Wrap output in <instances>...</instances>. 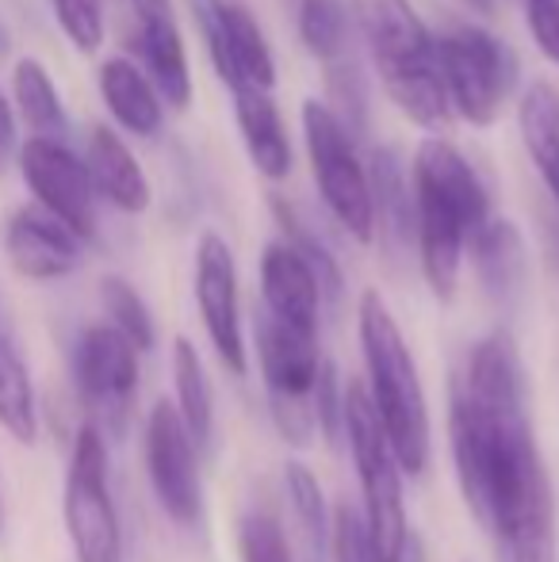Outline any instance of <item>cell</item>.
<instances>
[{
  "mask_svg": "<svg viewBox=\"0 0 559 562\" xmlns=\"http://www.w3.org/2000/svg\"><path fill=\"white\" fill-rule=\"evenodd\" d=\"M448 463L494 562H559V502L529 409H494L448 386Z\"/></svg>",
  "mask_w": 559,
  "mask_h": 562,
  "instance_id": "cell-1",
  "label": "cell"
},
{
  "mask_svg": "<svg viewBox=\"0 0 559 562\" xmlns=\"http://www.w3.org/2000/svg\"><path fill=\"white\" fill-rule=\"evenodd\" d=\"M357 348H360V386L380 422L383 437L395 451L406 479H422L433 467V409L429 391L411 340L399 326L395 311L376 288L357 299Z\"/></svg>",
  "mask_w": 559,
  "mask_h": 562,
  "instance_id": "cell-2",
  "label": "cell"
},
{
  "mask_svg": "<svg viewBox=\"0 0 559 562\" xmlns=\"http://www.w3.org/2000/svg\"><path fill=\"white\" fill-rule=\"evenodd\" d=\"M349 4L391 104L418 126L429 131L445 126L448 97L440 85L437 46L411 0H349Z\"/></svg>",
  "mask_w": 559,
  "mask_h": 562,
  "instance_id": "cell-3",
  "label": "cell"
},
{
  "mask_svg": "<svg viewBox=\"0 0 559 562\" xmlns=\"http://www.w3.org/2000/svg\"><path fill=\"white\" fill-rule=\"evenodd\" d=\"M342 448L349 451L353 474H357V509L372 536L380 562H399L414 536L411 509H406V474L395 451L383 437L372 406L365 398L360 379H345V429Z\"/></svg>",
  "mask_w": 559,
  "mask_h": 562,
  "instance_id": "cell-4",
  "label": "cell"
},
{
  "mask_svg": "<svg viewBox=\"0 0 559 562\" xmlns=\"http://www.w3.org/2000/svg\"><path fill=\"white\" fill-rule=\"evenodd\" d=\"M62 525L74 562H123V517L112 490L108 437L85 422L74 432L62 482Z\"/></svg>",
  "mask_w": 559,
  "mask_h": 562,
  "instance_id": "cell-5",
  "label": "cell"
},
{
  "mask_svg": "<svg viewBox=\"0 0 559 562\" xmlns=\"http://www.w3.org/2000/svg\"><path fill=\"white\" fill-rule=\"evenodd\" d=\"M257 363V375L265 386L269 422L280 432L283 445L306 448L314 440L311 394L318 383V371L326 363L318 337H303L280 322L257 314L254 345H249V368Z\"/></svg>",
  "mask_w": 559,
  "mask_h": 562,
  "instance_id": "cell-6",
  "label": "cell"
},
{
  "mask_svg": "<svg viewBox=\"0 0 559 562\" xmlns=\"http://www.w3.org/2000/svg\"><path fill=\"white\" fill-rule=\"evenodd\" d=\"M433 46L448 112L463 115L471 126H491L517 81L514 50L476 23H452L433 35Z\"/></svg>",
  "mask_w": 559,
  "mask_h": 562,
  "instance_id": "cell-7",
  "label": "cell"
},
{
  "mask_svg": "<svg viewBox=\"0 0 559 562\" xmlns=\"http://www.w3.org/2000/svg\"><path fill=\"white\" fill-rule=\"evenodd\" d=\"M303 138L311 157L314 188L322 203L357 245L376 241V211L372 188H368V165L360 161L353 134L337 123V115L318 100L303 104Z\"/></svg>",
  "mask_w": 559,
  "mask_h": 562,
  "instance_id": "cell-8",
  "label": "cell"
},
{
  "mask_svg": "<svg viewBox=\"0 0 559 562\" xmlns=\"http://www.w3.org/2000/svg\"><path fill=\"white\" fill-rule=\"evenodd\" d=\"M74 386L85 406V422L108 440H123L135 422L142 352L108 322H92L74 340Z\"/></svg>",
  "mask_w": 559,
  "mask_h": 562,
  "instance_id": "cell-9",
  "label": "cell"
},
{
  "mask_svg": "<svg viewBox=\"0 0 559 562\" xmlns=\"http://www.w3.org/2000/svg\"><path fill=\"white\" fill-rule=\"evenodd\" d=\"M142 467L161 517L180 532H200L208 520L203 451L192 445L169 398H157L142 422Z\"/></svg>",
  "mask_w": 559,
  "mask_h": 562,
  "instance_id": "cell-10",
  "label": "cell"
},
{
  "mask_svg": "<svg viewBox=\"0 0 559 562\" xmlns=\"http://www.w3.org/2000/svg\"><path fill=\"white\" fill-rule=\"evenodd\" d=\"M192 299L200 314L203 337L215 352L219 368L231 379L249 375V334L242 318V280L238 260L223 234L203 229L192 260Z\"/></svg>",
  "mask_w": 559,
  "mask_h": 562,
  "instance_id": "cell-11",
  "label": "cell"
},
{
  "mask_svg": "<svg viewBox=\"0 0 559 562\" xmlns=\"http://www.w3.org/2000/svg\"><path fill=\"white\" fill-rule=\"evenodd\" d=\"M23 184L35 195V207L69 226L85 245L97 237V188L85 169V157H77L58 138H27L20 146Z\"/></svg>",
  "mask_w": 559,
  "mask_h": 562,
  "instance_id": "cell-12",
  "label": "cell"
},
{
  "mask_svg": "<svg viewBox=\"0 0 559 562\" xmlns=\"http://www.w3.org/2000/svg\"><path fill=\"white\" fill-rule=\"evenodd\" d=\"M414 184V180H411ZM476 237L468 218L445 203L440 195L414 188V241H418V265L422 280L437 303H452L460 291L463 257Z\"/></svg>",
  "mask_w": 559,
  "mask_h": 562,
  "instance_id": "cell-13",
  "label": "cell"
},
{
  "mask_svg": "<svg viewBox=\"0 0 559 562\" xmlns=\"http://www.w3.org/2000/svg\"><path fill=\"white\" fill-rule=\"evenodd\" d=\"M4 257L23 280L54 283L77 272L85 241L43 207H20L4 226Z\"/></svg>",
  "mask_w": 559,
  "mask_h": 562,
  "instance_id": "cell-14",
  "label": "cell"
},
{
  "mask_svg": "<svg viewBox=\"0 0 559 562\" xmlns=\"http://www.w3.org/2000/svg\"><path fill=\"white\" fill-rule=\"evenodd\" d=\"M322 299L314 268L288 241H269L261 252V314L303 337H322Z\"/></svg>",
  "mask_w": 559,
  "mask_h": 562,
  "instance_id": "cell-15",
  "label": "cell"
},
{
  "mask_svg": "<svg viewBox=\"0 0 559 562\" xmlns=\"http://www.w3.org/2000/svg\"><path fill=\"white\" fill-rule=\"evenodd\" d=\"M135 12V50L142 74L169 108L192 104V69H188L185 38L169 0H131Z\"/></svg>",
  "mask_w": 559,
  "mask_h": 562,
  "instance_id": "cell-16",
  "label": "cell"
},
{
  "mask_svg": "<svg viewBox=\"0 0 559 562\" xmlns=\"http://www.w3.org/2000/svg\"><path fill=\"white\" fill-rule=\"evenodd\" d=\"M452 386L483 406L529 409V375H525V360L514 334L499 326L479 337L463 356V368L456 371Z\"/></svg>",
  "mask_w": 559,
  "mask_h": 562,
  "instance_id": "cell-17",
  "label": "cell"
},
{
  "mask_svg": "<svg viewBox=\"0 0 559 562\" xmlns=\"http://www.w3.org/2000/svg\"><path fill=\"white\" fill-rule=\"evenodd\" d=\"M468 249L483 295L502 311L522 303L525 288H529V245H525V234L517 229V223L491 218L471 237Z\"/></svg>",
  "mask_w": 559,
  "mask_h": 562,
  "instance_id": "cell-18",
  "label": "cell"
},
{
  "mask_svg": "<svg viewBox=\"0 0 559 562\" xmlns=\"http://www.w3.org/2000/svg\"><path fill=\"white\" fill-rule=\"evenodd\" d=\"M414 188L440 195L445 203H452L463 218L471 223V229H483L491 223V195H487L479 172L471 169V161L445 138H429L418 146L414 154Z\"/></svg>",
  "mask_w": 559,
  "mask_h": 562,
  "instance_id": "cell-19",
  "label": "cell"
},
{
  "mask_svg": "<svg viewBox=\"0 0 559 562\" xmlns=\"http://www.w3.org/2000/svg\"><path fill=\"white\" fill-rule=\"evenodd\" d=\"M169 371H172V409H177L180 425L192 437V445L211 456L219 440V398L215 383H211V371L203 352L188 337L172 340L169 352Z\"/></svg>",
  "mask_w": 559,
  "mask_h": 562,
  "instance_id": "cell-20",
  "label": "cell"
},
{
  "mask_svg": "<svg viewBox=\"0 0 559 562\" xmlns=\"http://www.w3.org/2000/svg\"><path fill=\"white\" fill-rule=\"evenodd\" d=\"M85 169H89V180H92V188H97V195H104L123 215H142V211L149 207V200H154L138 157L131 154V146L112 126H92Z\"/></svg>",
  "mask_w": 559,
  "mask_h": 562,
  "instance_id": "cell-21",
  "label": "cell"
},
{
  "mask_svg": "<svg viewBox=\"0 0 559 562\" xmlns=\"http://www.w3.org/2000/svg\"><path fill=\"white\" fill-rule=\"evenodd\" d=\"M0 429L15 445H35L38 440V394L31 379V363L23 356L15 322L0 295Z\"/></svg>",
  "mask_w": 559,
  "mask_h": 562,
  "instance_id": "cell-22",
  "label": "cell"
},
{
  "mask_svg": "<svg viewBox=\"0 0 559 562\" xmlns=\"http://www.w3.org/2000/svg\"><path fill=\"white\" fill-rule=\"evenodd\" d=\"M215 74L223 77L231 92H272V85H277V61H272L269 38L257 27L254 12L238 0H226V46Z\"/></svg>",
  "mask_w": 559,
  "mask_h": 562,
  "instance_id": "cell-23",
  "label": "cell"
},
{
  "mask_svg": "<svg viewBox=\"0 0 559 562\" xmlns=\"http://www.w3.org/2000/svg\"><path fill=\"white\" fill-rule=\"evenodd\" d=\"M280 494L288 509V528L299 543L303 562H326V536H329V497L318 471L306 459H288L280 471Z\"/></svg>",
  "mask_w": 559,
  "mask_h": 562,
  "instance_id": "cell-24",
  "label": "cell"
},
{
  "mask_svg": "<svg viewBox=\"0 0 559 562\" xmlns=\"http://www.w3.org/2000/svg\"><path fill=\"white\" fill-rule=\"evenodd\" d=\"M100 97L115 123L135 138H154L165 123V108L149 77L131 58H108L100 66Z\"/></svg>",
  "mask_w": 559,
  "mask_h": 562,
  "instance_id": "cell-25",
  "label": "cell"
},
{
  "mask_svg": "<svg viewBox=\"0 0 559 562\" xmlns=\"http://www.w3.org/2000/svg\"><path fill=\"white\" fill-rule=\"evenodd\" d=\"M234 112H238V131L246 142V154L254 161V169L265 180L280 184L291 172V142L283 131L280 108L272 100V92H234Z\"/></svg>",
  "mask_w": 559,
  "mask_h": 562,
  "instance_id": "cell-26",
  "label": "cell"
},
{
  "mask_svg": "<svg viewBox=\"0 0 559 562\" xmlns=\"http://www.w3.org/2000/svg\"><path fill=\"white\" fill-rule=\"evenodd\" d=\"M368 188H372L376 234H383L388 245H406L414 237V192L403 161L395 149L380 146L368 157Z\"/></svg>",
  "mask_w": 559,
  "mask_h": 562,
  "instance_id": "cell-27",
  "label": "cell"
},
{
  "mask_svg": "<svg viewBox=\"0 0 559 562\" xmlns=\"http://www.w3.org/2000/svg\"><path fill=\"white\" fill-rule=\"evenodd\" d=\"M517 126H522L525 149L545 180L548 195L559 207V92L548 81H533L517 108Z\"/></svg>",
  "mask_w": 559,
  "mask_h": 562,
  "instance_id": "cell-28",
  "label": "cell"
},
{
  "mask_svg": "<svg viewBox=\"0 0 559 562\" xmlns=\"http://www.w3.org/2000/svg\"><path fill=\"white\" fill-rule=\"evenodd\" d=\"M234 562H303L288 517L269 502H249L231 528Z\"/></svg>",
  "mask_w": 559,
  "mask_h": 562,
  "instance_id": "cell-29",
  "label": "cell"
},
{
  "mask_svg": "<svg viewBox=\"0 0 559 562\" xmlns=\"http://www.w3.org/2000/svg\"><path fill=\"white\" fill-rule=\"evenodd\" d=\"M12 100L15 115L27 119V126L38 138H58L66 131V104L58 97V85L46 74L43 61L20 58L12 69Z\"/></svg>",
  "mask_w": 559,
  "mask_h": 562,
  "instance_id": "cell-30",
  "label": "cell"
},
{
  "mask_svg": "<svg viewBox=\"0 0 559 562\" xmlns=\"http://www.w3.org/2000/svg\"><path fill=\"white\" fill-rule=\"evenodd\" d=\"M272 215H277V226H280V241H288L291 249H295L299 257L314 268L326 306H329V311H342V303H345V272H342V265H337L334 249H329V245L322 241V237L314 234L303 218H299V211L291 207L288 200H272Z\"/></svg>",
  "mask_w": 559,
  "mask_h": 562,
  "instance_id": "cell-31",
  "label": "cell"
},
{
  "mask_svg": "<svg viewBox=\"0 0 559 562\" xmlns=\"http://www.w3.org/2000/svg\"><path fill=\"white\" fill-rule=\"evenodd\" d=\"M100 306H104V322L120 337H127L142 356L157 348V322L138 288L123 276H104L100 280Z\"/></svg>",
  "mask_w": 559,
  "mask_h": 562,
  "instance_id": "cell-32",
  "label": "cell"
},
{
  "mask_svg": "<svg viewBox=\"0 0 559 562\" xmlns=\"http://www.w3.org/2000/svg\"><path fill=\"white\" fill-rule=\"evenodd\" d=\"M299 38L326 66L342 61L349 46V4L345 0H299Z\"/></svg>",
  "mask_w": 559,
  "mask_h": 562,
  "instance_id": "cell-33",
  "label": "cell"
},
{
  "mask_svg": "<svg viewBox=\"0 0 559 562\" xmlns=\"http://www.w3.org/2000/svg\"><path fill=\"white\" fill-rule=\"evenodd\" d=\"M326 562H380L372 548V536H368V525L353 497H342L329 509Z\"/></svg>",
  "mask_w": 559,
  "mask_h": 562,
  "instance_id": "cell-34",
  "label": "cell"
},
{
  "mask_svg": "<svg viewBox=\"0 0 559 562\" xmlns=\"http://www.w3.org/2000/svg\"><path fill=\"white\" fill-rule=\"evenodd\" d=\"M311 422L314 437L326 448H342V429H345V379L337 371L334 360L322 363L318 383L311 394Z\"/></svg>",
  "mask_w": 559,
  "mask_h": 562,
  "instance_id": "cell-35",
  "label": "cell"
},
{
  "mask_svg": "<svg viewBox=\"0 0 559 562\" xmlns=\"http://www.w3.org/2000/svg\"><path fill=\"white\" fill-rule=\"evenodd\" d=\"M62 35L81 54H97L104 46V0H51Z\"/></svg>",
  "mask_w": 559,
  "mask_h": 562,
  "instance_id": "cell-36",
  "label": "cell"
},
{
  "mask_svg": "<svg viewBox=\"0 0 559 562\" xmlns=\"http://www.w3.org/2000/svg\"><path fill=\"white\" fill-rule=\"evenodd\" d=\"M525 23L537 50L559 66V0H525Z\"/></svg>",
  "mask_w": 559,
  "mask_h": 562,
  "instance_id": "cell-37",
  "label": "cell"
},
{
  "mask_svg": "<svg viewBox=\"0 0 559 562\" xmlns=\"http://www.w3.org/2000/svg\"><path fill=\"white\" fill-rule=\"evenodd\" d=\"M15 112H12V100L0 92V165L8 161V157L15 154Z\"/></svg>",
  "mask_w": 559,
  "mask_h": 562,
  "instance_id": "cell-38",
  "label": "cell"
},
{
  "mask_svg": "<svg viewBox=\"0 0 559 562\" xmlns=\"http://www.w3.org/2000/svg\"><path fill=\"white\" fill-rule=\"evenodd\" d=\"M399 562H429V555H425V543H422V536H418V528H414L411 543H406V551H403V559H399Z\"/></svg>",
  "mask_w": 559,
  "mask_h": 562,
  "instance_id": "cell-39",
  "label": "cell"
},
{
  "mask_svg": "<svg viewBox=\"0 0 559 562\" xmlns=\"http://www.w3.org/2000/svg\"><path fill=\"white\" fill-rule=\"evenodd\" d=\"M8 54H12V35H8V27L0 23V61H4Z\"/></svg>",
  "mask_w": 559,
  "mask_h": 562,
  "instance_id": "cell-40",
  "label": "cell"
},
{
  "mask_svg": "<svg viewBox=\"0 0 559 562\" xmlns=\"http://www.w3.org/2000/svg\"><path fill=\"white\" fill-rule=\"evenodd\" d=\"M468 4H471V8H479V12H491L494 0H468Z\"/></svg>",
  "mask_w": 559,
  "mask_h": 562,
  "instance_id": "cell-41",
  "label": "cell"
},
{
  "mask_svg": "<svg viewBox=\"0 0 559 562\" xmlns=\"http://www.w3.org/2000/svg\"><path fill=\"white\" fill-rule=\"evenodd\" d=\"M4 520H8V509H4V486H0V532H4Z\"/></svg>",
  "mask_w": 559,
  "mask_h": 562,
  "instance_id": "cell-42",
  "label": "cell"
},
{
  "mask_svg": "<svg viewBox=\"0 0 559 562\" xmlns=\"http://www.w3.org/2000/svg\"><path fill=\"white\" fill-rule=\"evenodd\" d=\"M463 562H468V559H463Z\"/></svg>",
  "mask_w": 559,
  "mask_h": 562,
  "instance_id": "cell-43",
  "label": "cell"
}]
</instances>
